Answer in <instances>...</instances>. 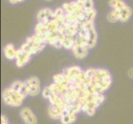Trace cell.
<instances>
[{
  "label": "cell",
  "instance_id": "6da1fadb",
  "mask_svg": "<svg viewBox=\"0 0 133 124\" xmlns=\"http://www.w3.org/2000/svg\"><path fill=\"white\" fill-rule=\"evenodd\" d=\"M84 74L89 88L93 93L103 94L112 84V76L105 69L89 68Z\"/></svg>",
  "mask_w": 133,
  "mask_h": 124
},
{
  "label": "cell",
  "instance_id": "7a4b0ae2",
  "mask_svg": "<svg viewBox=\"0 0 133 124\" xmlns=\"http://www.w3.org/2000/svg\"><path fill=\"white\" fill-rule=\"evenodd\" d=\"M89 49L95 47L98 40V34L96 31L94 22H84L79 24L77 36Z\"/></svg>",
  "mask_w": 133,
  "mask_h": 124
},
{
  "label": "cell",
  "instance_id": "3957f363",
  "mask_svg": "<svg viewBox=\"0 0 133 124\" xmlns=\"http://www.w3.org/2000/svg\"><path fill=\"white\" fill-rule=\"evenodd\" d=\"M3 101L8 106L12 107H19L22 105L23 100L25 99L22 95H20L11 87L5 89L2 94Z\"/></svg>",
  "mask_w": 133,
  "mask_h": 124
},
{
  "label": "cell",
  "instance_id": "277c9868",
  "mask_svg": "<svg viewBox=\"0 0 133 124\" xmlns=\"http://www.w3.org/2000/svg\"><path fill=\"white\" fill-rule=\"evenodd\" d=\"M89 47L78 36L75 37V45L72 48V52L77 59H83L88 56Z\"/></svg>",
  "mask_w": 133,
  "mask_h": 124
},
{
  "label": "cell",
  "instance_id": "5b68a950",
  "mask_svg": "<svg viewBox=\"0 0 133 124\" xmlns=\"http://www.w3.org/2000/svg\"><path fill=\"white\" fill-rule=\"evenodd\" d=\"M62 8H64L65 12L74 13V14L76 15H81L84 11V7L82 6V4L79 3V0L72 1L70 3H65L63 4Z\"/></svg>",
  "mask_w": 133,
  "mask_h": 124
},
{
  "label": "cell",
  "instance_id": "8992f818",
  "mask_svg": "<svg viewBox=\"0 0 133 124\" xmlns=\"http://www.w3.org/2000/svg\"><path fill=\"white\" fill-rule=\"evenodd\" d=\"M36 18H37L38 22H40V23L46 24L49 22L55 19L54 11L48 8H42L38 12L37 15H36Z\"/></svg>",
  "mask_w": 133,
  "mask_h": 124
},
{
  "label": "cell",
  "instance_id": "52a82bcc",
  "mask_svg": "<svg viewBox=\"0 0 133 124\" xmlns=\"http://www.w3.org/2000/svg\"><path fill=\"white\" fill-rule=\"evenodd\" d=\"M30 96H36L41 92V83L38 78L31 77L26 80Z\"/></svg>",
  "mask_w": 133,
  "mask_h": 124
},
{
  "label": "cell",
  "instance_id": "ba28073f",
  "mask_svg": "<svg viewBox=\"0 0 133 124\" xmlns=\"http://www.w3.org/2000/svg\"><path fill=\"white\" fill-rule=\"evenodd\" d=\"M20 115L25 124H36V122H37V119H36V115L27 107L22 108Z\"/></svg>",
  "mask_w": 133,
  "mask_h": 124
},
{
  "label": "cell",
  "instance_id": "9c48e42d",
  "mask_svg": "<svg viewBox=\"0 0 133 124\" xmlns=\"http://www.w3.org/2000/svg\"><path fill=\"white\" fill-rule=\"evenodd\" d=\"M10 87L12 89H14L15 91H17V93L19 94L20 95H22L24 99H26L27 96L29 95L28 88H27L26 81L17 80L15 82H13Z\"/></svg>",
  "mask_w": 133,
  "mask_h": 124
},
{
  "label": "cell",
  "instance_id": "30bf717a",
  "mask_svg": "<svg viewBox=\"0 0 133 124\" xmlns=\"http://www.w3.org/2000/svg\"><path fill=\"white\" fill-rule=\"evenodd\" d=\"M31 56V55L25 52L24 50H22L21 48L19 50H17V56H16V64H17V66L18 67L24 66L26 64L30 61Z\"/></svg>",
  "mask_w": 133,
  "mask_h": 124
},
{
  "label": "cell",
  "instance_id": "8fae6325",
  "mask_svg": "<svg viewBox=\"0 0 133 124\" xmlns=\"http://www.w3.org/2000/svg\"><path fill=\"white\" fill-rule=\"evenodd\" d=\"M64 114V110L56 105L50 104L48 108V115L53 119H61Z\"/></svg>",
  "mask_w": 133,
  "mask_h": 124
},
{
  "label": "cell",
  "instance_id": "7c38bea8",
  "mask_svg": "<svg viewBox=\"0 0 133 124\" xmlns=\"http://www.w3.org/2000/svg\"><path fill=\"white\" fill-rule=\"evenodd\" d=\"M117 12L119 13V17H120L119 21H121L122 22H127L132 15V9L128 5H126L122 9H121V10H119V11H117Z\"/></svg>",
  "mask_w": 133,
  "mask_h": 124
},
{
  "label": "cell",
  "instance_id": "4fadbf2b",
  "mask_svg": "<svg viewBox=\"0 0 133 124\" xmlns=\"http://www.w3.org/2000/svg\"><path fill=\"white\" fill-rule=\"evenodd\" d=\"M17 50L15 49V47H13V45L12 44H8L3 49V53L5 57L8 60H13L16 59L17 56Z\"/></svg>",
  "mask_w": 133,
  "mask_h": 124
},
{
  "label": "cell",
  "instance_id": "5bb4252c",
  "mask_svg": "<svg viewBox=\"0 0 133 124\" xmlns=\"http://www.w3.org/2000/svg\"><path fill=\"white\" fill-rule=\"evenodd\" d=\"M55 13V18L59 22L61 26H63L65 24V12L64 10V8H58L54 11Z\"/></svg>",
  "mask_w": 133,
  "mask_h": 124
},
{
  "label": "cell",
  "instance_id": "9a60e30c",
  "mask_svg": "<svg viewBox=\"0 0 133 124\" xmlns=\"http://www.w3.org/2000/svg\"><path fill=\"white\" fill-rule=\"evenodd\" d=\"M108 4L113 10H117V11L121 10L122 8L127 5L123 0H109Z\"/></svg>",
  "mask_w": 133,
  "mask_h": 124
},
{
  "label": "cell",
  "instance_id": "2e32d148",
  "mask_svg": "<svg viewBox=\"0 0 133 124\" xmlns=\"http://www.w3.org/2000/svg\"><path fill=\"white\" fill-rule=\"evenodd\" d=\"M62 124H71L76 120V115H70V114H67V113H64L61 118L59 119Z\"/></svg>",
  "mask_w": 133,
  "mask_h": 124
},
{
  "label": "cell",
  "instance_id": "e0dca14e",
  "mask_svg": "<svg viewBox=\"0 0 133 124\" xmlns=\"http://www.w3.org/2000/svg\"><path fill=\"white\" fill-rule=\"evenodd\" d=\"M63 47L67 50H72L75 45V38L74 37H64L62 40Z\"/></svg>",
  "mask_w": 133,
  "mask_h": 124
},
{
  "label": "cell",
  "instance_id": "ac0fdd59",
  "mask_svg": "<svg viewBox=\"0 0 133 124\" xmlns=\"http://www.w3.org/2000/svg\"><path fill=\"white\" fill-rule=\"evenodd\" d=\"M120 17H119V13L116 10H112V12H110L108 15V20L111 22H116L119 21Z\"/></svg>",
  "mask_w": 133,
  "mask_h": 124
},
{
  "label": "cell",
  "instance_id": "d6986e66",
  "mask_svg": "<svg viewBox=\"0 0 133 124\" xmlns=\"http://www.w3.org/2000/svg\"><path fill=\"white\" fill-rule=\"evenodd\" d=\"M79 1L84 7V10L94 9V0H79Z\"/></svg>",
  "mask_w": 133,
  "mask_h": 124
},
{
  "label": "cell",
  "instance_id": "ffe728a7",
  "mask_svg": "<svg viewBox=\"0 0 133 124\" xmlns=\"http://www.w3.org/2000/svg\"><path fill=\"white\" fill-rule=\"evenodd\" d=\"M66 81H67V79L63 73H61V74H57L53 77V83H55V84H61V83H65Z\"/></svg>",
  "mask_w": 133,
  "mask_h": 124
},
{
  "label": "cell",
  "instance_id": "44dd1931",
  "mask_svg": "<svg viewBox=\"0 0 133 124\" xmlns=\"http://www.w3.org/2000/svg\"><path fill=\"white\" fill-rule=\"evenodd\" d=\"M1 123L2 124H8V118L5 116H4V115H2L1 116Z\"/></svg>",
  "mask_w": 133,
  "mask_h": 124
},
{
  "label": "cell",
  "instance_id": "7402d4cb",
  "mask_svg": "<svg viewBox=\"0 0 133 124\" xmlns=\"http://www.w3.org/2000/svg\"><path fill=\"white\" fill-rule=\"evenodd\" d=\"M22 1H24V0H9V2L12 4H15V3H21Z\"/></svg>",
  "mask_w": 133,
  "mask_h": 124
},
{
  "label": "cell",
  "instance_id": "603a6c76",
  "mask_svg": "<svg viewBox=\"0 0 133 124\" xmlns=\"http://www.w3.org/2000/svg\"><path fill=\"white\" fill-rule=\"evenodd\" d=\"M129 76H130L131 78H133V69L130 70V71H129Z\"/></svg>",
  "mask_w": 133,
  "mask_h": 124
},
{
  "label": "cell",
  "instance_id": "cb8c5ba5",
  "mask_svg": "<svg viewBox=\"0 0 133 124\" xmlns=\"http://www.w3.org/2000/svg\"><path fill=\"white\" fill-rule=\"evenodd\" d=\"M45 1H51V0H45Z\"/></svg>",
  "mask_w": 133,
  "mask_h": 124
},
{
  "label": "cell",
  "instance_id": "d4e9b609",
  "mask_svg": "<svg viewBox=\"0 0 133 124\" xmlns=\"http://www.w3.org/2000/svg\"></svg>",
  "mask_w": 133,
  "mask_h": 124
}]
</instances>
